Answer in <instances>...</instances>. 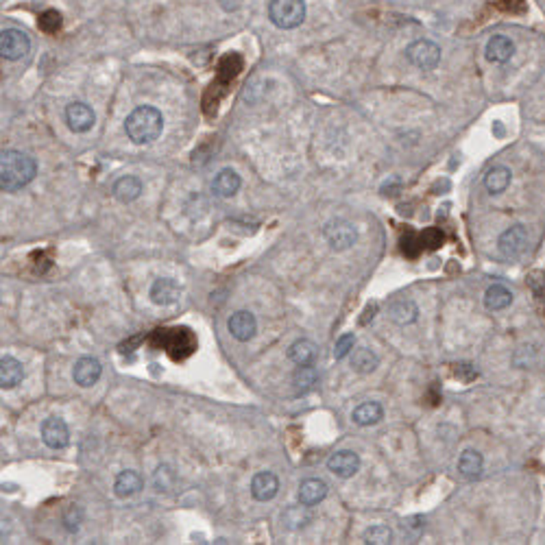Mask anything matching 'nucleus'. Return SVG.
<instances>
[{"label": "nucleus", "instance_id": "obj_1", "mask_svg": "<svg viewBox=\"0 0 545 545\" xmlns=\"http://www.w3.org/2000/svg\"><path fill=\"white\" fill-rule=\"evenodd\" d=\"M37 175V164L31 155L20 151H3L0 157V187L3 192H17L33 181Z\"/></svg>", "mask_w": 545, "mask_h": 545}, {"label": "nucleus", "instance_id": "obj_2", "mask_svg": "<svg viewBox=\"0 0 545 545\" xmlns=\"http://www.w3.org/2000/svg\"><path fill=\"white\" fill-rule=\"evenodd\" d=\"M125 131L134 144H151L164 131V116L155 107L142 105L134 109L125 120Z\"/></svg>", "mask_w": 545, "mask_h": 545}, {"label": "nucleus", "instance_id": "obj_3", "mask_svg": "<svg viewBox=\"0 0 545 545\" xmlns=\"http://www.w3.org/2000/svg\"><path fill=\"white\" fill-rule=\"evenodd\" d=\"M269 17L277 29H297L306 20V0H271Z\"/></svg>", "mask_w": 545, "mask_h": 545}, {"label": "nucleus", "instance_id": "obj_4", "mask_svg": "<svg viewBox=\"0 0 545 545\" xmlns=\"http://www.w3.org/2000/svg\"><path fill=\"white\" fill-rule=\"evenodd\" d=\"M323 236L334 251H347L358 240V229L345 218H334L323 227Z\"/></svg>", "mask_w": 545, "mask_h": 545}, {"label": "nucleus", "instance_id": "obj_5", "mask_svg": "<svg viewBox=\"0 0 545 545\" xmlns=\"http://www.w3.org/2000/svg\"><path fill=\"white\" fill-rule=\"evenodd\" d=\"M406 57L419 70H434L441 62V48L430 40H417L406 48Z\"/></svg>", "mask_w": 545, "mask_h": 545}, {"label": "nucleus", "instance_id": "obj_6", "mask_svg": "<svg viewBox=\"0 0 545 545\" xmlns=\"http://www.w3.org/2000/svg\"><path fill=\"white\" fill-rule=\"evenodd\" d=\"M29 48H31V40L22 31L5 29L3 35H0V55H3V59H9V62L22 59L29 52Z\"/></svg>", "mask_w": 545, "mask_h": 545}, {"label": "nucleus", "instance_id": "obj_7", "mask_svg": "<svg viewBox=\"0 0 545 545\" xmlns=\"http://www.w3.org/2000/svg\"><path fill=\"white\" fill-rule=\"evenodd\" d=\"M525 244H528V232H525L523 225H513V227H509V229H506V232L500 236L497 249H500L502 257H506V260H517V257L523 253Z\"/></svg>", "mask_w": 545, "mask_h": 545}, {"label": "nucleus", "instance_id": "obj_8", "mask_svg": "<svg viewBox=\"0 0 545 545\" xmlns=\"http://www.w3.org/2000/svg\"><path fill=\"white\" fill-rule=\"evenodd\" d=\"M327 469L343 480L353 478L360 472V456L351 452V449H341V452H336L327 458Z\"/></svg>", "mask_w": 545, "mask_h": 545}, {"label": "nucleus", "instance_id": "obj_9", "mask_svg": "<svg viewBox=\"0 0 545 545\" xmlns=\"http://www.w3.org/2000/svg\"><path fill=\"white\" fill-rule=\"evenodd\" d=\"M66 122L70 127V131L74 134H85L97 122V114L94 109L85 103H70L66 107Z\"/></svg>", "mask_w": 545, "mask_h": 545}, {"label": "nucleus", "instance_id": "obj_10", "mask_svg": "<svg viewBox=\"0 0 545 545\" xmlns=\"http://www.w3.org/2000/svg\"><path fill=\"white\" fill-rule=\"evenodd\" d=\"M42 441L50 449H64L70 443V432L64 419L59 417H48L42 423Z\"/></svg>", "mask_w": 545, "mask_h": 545}, {"label": "nucleus", "instance_id": "obj_11", "mask_svg": "<svg viewBox=\"0 0 545 545\" xmlns=\"http://www.w3.org/2000/svg\"><path fill=\"white\" fill-rule=\"evenodd\" d=\"M227 327H229V334L236 338V341L247 343V341H251V338L255 336V332H257V321H255V316L251 312L238 310V312H234L229 316Z\"/></svg>", "mask_w": 545, "mask_h": 545}, {"label": "nucleus", "instance_id": "obj_12", "mask_svg": "<svg viewBox=\"0 0 545 545\" xmlns=\"http://www.w3.org/2000/svg\"><path fill=\"white\" fill-rule=\"evenodd\" d=\"M179 297H181V288H179V284H177L175 279H171V277H160V279L153 281V286H151V302H153L155 306H173V304L179 302Z\"/></svg>", "mask_w": 545, "mask_h": 545}, {"label": "nucleus", "instance_id": "obj_13", "mask_svg": "<svg viewBox=\"0 0 545 545\" xmlns=\"http://www.w3.org/2000/svg\"><path fill=\"white\" fill-rule=\"evenodd\" d=\"M103 373V367L97 358H92V355H85V358H79L77 364H74L72 369V378L74 382H77L79 386L87 388V386H94L99 382Z\"/></svg>", "mask_w": 545, "mask_h": 545}, {"label": "nucleus", "instance_id": "obj_14", "mask_svg": "<svg viewBox=\"0 0 545 545\" xmlns=\"http://www.w3.org/2000/svg\"><path fill=\"white\" fill-rule=\"evenodd\" d=\"M277 491H279V480H277L275 474L260 472V474L253 476V480H251V495H253V500L269 502V500H273L277 495Z\"/></svg>", "mask_w": 545, "mask_h": 545}, {"label": "nucleus", "instance_id": "obj_15", "mask_svg": "<svg viewBox=\"0 0 545 545\" xmlns=\"http://www.w3.org/2000/svg\"><path fill=\"white\" fill-rule=\"evenodd\" d=\"M515 55V44L506 35H493L486 42V59L493 64H506Z\"/></svg>", "mask_w": 545, "mask_h": 545}, {"label": "nucleus", "instance_id": "obj_16", "mask_svg": "<svg viewBox=\"0 0 545 545\" xmlns=\"http://www.w3.org/2000/svg\"><path fill=\"white\" fill-rule=\"evenodd\" d=\"M22 378H24L22 362H17L13 355H3V360H0V386H3V390L15 388L22 382Z\"/></svg>", "mask_w": 545, "mask_h": 545}, {"label": "nucleus", "instance_id": "obj_17", "mask_svg": "<svg viewBox=\"0 0 545 545\" xmlns=\"http://www.w3.org/2000/svg\"><path fill=\"white\" fill-rule=\"evenodd\" d=\"M240 187V175L232 168H222V171L212 181V192L220 199H229L238 192Z\"/></svg>", "mask_w": 545, "mask_h": 545}, {"label": "nucleus", "instance_id": "obj_18", "mask_svg": "<svg viewBox=\"0 0 545 545\" xmlns=\"http://www.w3.org/2000/svg\"><path fill=\"white\" fill-rule=\"evenodd\" d=\"M327 495V484L321 478H308L299 486V504L306 506H316L318 502H323Z\"/></svg>", "mask_w": 545, "mask_h": 545}, {"label": "nucleus", "instance_id": "obj_19", "mask_svg": "<svg viewBox=\"0 0 545 545\" xmlns=\"http://www.w3.org/2000/svg\"><path fill=\"white\" fill-rule=\"evenodd\" d=\"M142 488H144V478H142L138 472H134V469L120 472L118 478H116V482H114V491H116V495L122 497V500L140 493Z\"/></svg>", "mask_w": 545, "mask_h": 545}, {"label": "nucleus", "instance_id": "obj_20", "mask_svg": "<svg viewBox=\"0 0 545 545\" xmlns=\"http://www.w3.org/2000/svg\"><path fill=\"white\" fill-rule=\"evenodd\" d=\"M388 316H390V321L397 323V325H410V323L417 321L419 308L412 299H399V302H395L388 308Z\"/></svg>", "mask_w": 545, "mask_h": 545}, {"label": "nucleus", "instance_id": "obj_21", "mask_svg": "<svg viewBox=\"0 0 545 545\" xmlns=\"http://www.w3.org/2000/svg\"><path fill=\"white\" fill-rule=\"evenodd\" d=\"M484 469V458L480 452H476V449H465V452L460 454L458 458V472L462 478L467 480H474L482 474Z\"/></svg>", "mask_w": 545, "mask_h": 545}, {"label": "nucleus", "instance_id": "obj_22", "mask_svg": "<svg viewBox=\"0 0 545 545\" xmlns=\"http://www.w3.org/2000/svg\"><path fill=\"white\" fill-rule=\"evenodd\" d=\"M111 192H114V197L120 203H131V201H136L142 194V181L138 177H131V175L120 177L114 183V187H111Z\"/></svg>", "mask_w": 545, "mask_h": 545}, {"label": "nucleus", "instance_id": "obj_23", "mask_svg": "<svg viewBox=\"0 0 545 545\" xmlns=\"http://www.w3.org/2000/svg\"><path fill=\"white\" fill-rule=\"evenodd\" d=\"M511 179H513V173H511V168H506V166H493L491 171L486 173V177H484V187L491 194H502L506 187L511 185Z\"/></svg>", "mask_w": 545, "mask_h": 545}, {"label": "nucleus", "instance_id": "obj_24", "mask_svg": "<svg viewBox=\"0 0 545 545\" xmlns=\"http://www.w3.org/2000/svg\"><path fill=\"white\" fill-rule=\"evenodd\" d=\"M351 419H353V423H358L362 427L375 425V423H380L384 419V408L378 402H364V404H360L358 408L353 410Z\"/></svg>", "mask_w": 545, "mask_h": 545}, {"label": "nucleus", "instance_id": "obj_25", "mask_svg": "<svg viewBox=\"0 0 545 545\" xmlns=\"http://www.w3.org/2000/svg\"><path fill=\"white\" fill-rule=\"evenodd\" d=\"M288 358L290 362H295L297 367H304V364H312L316 358V345L308 338H299L295 341L288 349Z\"/></svg>", "mask_w": 545, "mask_h": 545}, {"label": "nucleus", "instance_id": "obj_26", "mask_svg": "<svg viewBox=\"0 0 545 545\" xmlns=\"http://www.w3.org/2000/svg\"><path fill=\"white\" fill-rule=\"evenodd\" d=\"M380 364V358L369 347H358L351 351V369L358 373H373Z\"/></svg>", "mask_w": 545, "mask_h": 545}, {"label": "nucleus", "instance_id": "obj_27", "mask_svg": "<svg viewBox=\"0 0 545 545\" xmlns=\"http://www.w3.org/2000/svg\"><path fill=\"white\" fill-rule=\"evenodd\" d=\"M511 304H513V292L509 288H504L502 284H493L484 295V306L493 312L509 308Z\"/></svg>", "mask_w": 545, "mask_h": 545}, {"label": "nucleus", "instance_id": "obj_28", "mask_svg": "<svg viewBox=\"0 0 545 545\" xmlns=\"http://www.w3.org/2000/svg\"><path fill=\"white\" fill-rule=\"evenodd\" d=\"M318 382V371L312 367V364H304L299 367L292 375V384H295V390L297 392H308L316 386Z\"/></svg>", "mask_w": 545, "mask_h": 545}, {"label": "nucleus", "instance_id": "obj_29", "mask_svg": "<svg viewBox=\"0 0 545 545\" xmlns=\"http://www.w3.org/2000/svg\"><path fill=\"white\" fill-rule=\"evenodd\" d=\"M308 509L310 506H306V504H302V506H290V509L284 513V523H286V528H290V530H299V528H304V525H308L310 523V513H308Z\"/></svg>", "mask_w": 545, "mask_h": 545}, {"label": "nucleus", "instance_id": "obj_30", "mask_svg": "<svg viewBox=\"0 0 545 545\" xmlns=\"http://www.w3.org/2000/svg\"><path fill=\"white\" fill-rule=\"evenodd\" d=\"M362 539L369 545H388L392 543V532L388 525H371L369 530H364Z\"/></svg>", "mask_w": 545, "mask_h": 545}, {"label": "nucleus", "instance_id": "obj_31", "mask_svg": "<svg viewBox=\"0 0 545 545\" xmlns=\"http://www.w3.org/2000/svg\"><path fill=\"white\" fill-rule=\"evenodd\" d=\"M62 24H64V20L57 9H46L40 15V20H37V27H40L44 33H57L62 29Z\"/></svg>", "mask_w": 545, "mask_h": 545}, {"label": "nucleus", "instance_id": "obj_32", "mask_svg": "<svg viewBox=\"0 0 545 545\" xmlns=\"http://www.w3.org/2000/svg\"><path fill=\"white\" fill-rule=\"evenodd\" d=\"M402 251H404V255H408V257H417V255L423 251V242H421V236H417V234L408 232V234L402 238Z\"/></svg>", "mask_w": 545, "mask_h": 545}, {"label": "nucleus", "instance_id": "obj_33", "mask_svg": "<svg viewBox=\"0 0 545 545\" xmlns=\"http://www.w3.org/2000/svg\"><path fill=\"white\" fill-rule=\"evenodd\" d=\"M421 242H423V249L434 251V249L443 247L445 236H443V232H441V229H437V227H427V229L421 234Z\"/></svg>", "mask_w": 545, "mask_h": 545}, {"label": "nucleus", "instance_id": "obj_34", "mask_svg": "<svg viewBox=\"0 0 545 545\" xmlns=\"http://www.w3.org/2000/svg\"><path fill=\"white\" fill-rule=\"evenodd\" d=\"M353 345H355V336H353V334H343V336L336 341V347H334V358H336V360L347 358V355L353 351Z\"/></svg>", "mask_w": 545, "mask_h": 545}, {"label": "nucleus", "instance_id": "obj_35", "mask_svg": "<svg viewBox=\"0 0 545 545\" xmlns=\"http://www.w3.org/2000/svg\"><path fill=\"white\" fill-rule=\"evenodd\" d=\"M240 66H242L240 57H236V55H229V57H225V59L220 62V77H222L225 81L234 79L236 74H238V70H240Z\"/></svg>", "mask_w": 545, "mask_h": 545}, {"label": "nucleus", "instance_id": "obj_36", "mask_svg": "<svg viewBox=\"0 0 545 545\" xmlns=\"http://www.w3.org/2000/svg\"><path fill=\"white\" fill-rule=\"evenodd\" d=\"M64 521H66V528H68L70 532L79 530V523H81V511L77 509V506H70L68 513H66V517H64Z\"/></svg>", "mask_w": 545, "mask_h": 545}, {"label": "nucleus", "instance_id": "obj_37", "mask_svg": "<svg viewBox=\"0 0 545 545\" xmlns=\"http://www.w3.org/2000/svg\"><path fill=\"white\" fill-rule=\"evenodd\" d=\"M456 375H458V378H462L465 382H469V380L478 378V371H476L472 364H458V369H456Z\"/></svg>", "mask_w": 545, "mask_h": 545}, {"label": "nucleus", "instance_id": "obj_38", "mask_svg": "<svg viewBox=\"0 0 545 545\" xmlns=\"http://www.w3.org/2000/svg\"><path fill=\"white\" fill-rule=\"evenodd\" d=\"M502 7H504L506 11H511V13H523V11H525V3H523V0H502Z\"/></svg>", "mask_w": 545, "mask_h": 545}, {"label": "nucleus", "instance_id": "obj_39", "mask_svg": "<svg viewBox=\"0 0 545 545\" xmlns=\"http://www.w3.org/2000/svg\"><path fill=\"white\" fill-rule=\"evenodd\" d=\"M218 3H220V7H222L225 11H238V9L242 7L244 0H218Z\"/></svg>", "mask_w": 545, "mask_h": 545}, {"label": "nucleus", "instance_id": "obj_40", "mask_svg": "<svg viewBox=\"0 0 545 545\" xmlns=\"http://www.w3.org/2000/svg\"><path fill=\"white\" fill-rule=\"evenodd\" d=\"M375 310H378V306H375V304L367 306V310H364V316H362V321H360L362 325H364V323L369 321V318H373V316H375Z\"/></svg>", "mask_w": 545, "mask_h": 545}]
</instances>
